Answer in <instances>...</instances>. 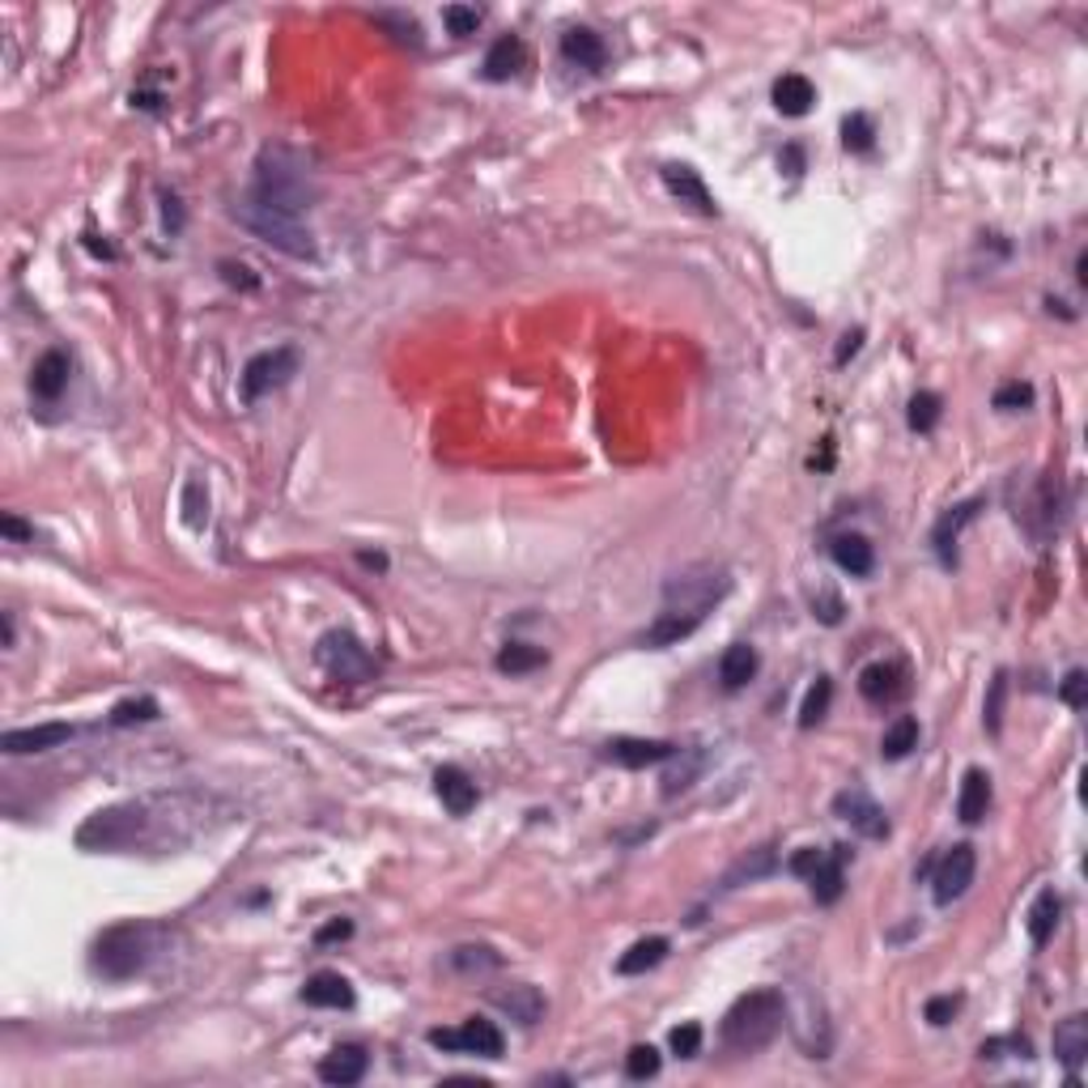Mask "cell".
Masks as SVG:
<instances>
[{
	"instance_id": "1f68e13d",
	"label": "cell",
	"mask_w": 1088,
	"mask_h": 1088,
	"mask_svg": "<svg viewBox=\"0 0 1088 1088\" xmlns=\"http://www.w3.org/2000/svg\"><path fill=\"white\" fill-rule=\"evenodd\" d=\"M1059 914H1063V898L1055 889H1042L1034 898V906H1029V919H1025L1034 949H1046V944H1050V935H1055V927H1059Z\"/></svg>"
},
{
	"instance_id": "f5cc1de1",
	"label": "cell",
	"mask_w": 1088,
	"mask_h": 1088,
	"mask_svg": "<svg viewBox=\"0 0 1088 1088\" xmlns=\"http://www.w3.org/2000/svg\"><path fill=\"white\" fill-rule=\"evenodd\" d=\"M813 608L825 626H838V621H843V599L834 596V592H820V596L813 599Z\"/></svg>"
},
{
	"instance_id": "8992f818",
	"label": "cell",
	"mask_w": 1088,
	"mask_h": 1088,
	"mask_svg": "<svg viewBox=\"0 0 1088 1088\" xmlns=\"http://www.w3.org/2000/svg\"><path fill=\"white\" fill-rule=\"evenodd\" d=\"M315 659L327 677L341 680V684H362V680L375 677V655L366 651L349 629H327L315 642Z\"/></svg>"
},
{
	"instance_id": "816d5d0a",
	"label": "cell",
	"mask_w": 1088,
	"mask_h": 1088,
	"mask_svg": "<svg viewBox=\"0 0 1088 1088\" xmlns=\"http://www.w3.org/2000/svg\"><path fill=\"white\" fill-rule=\"evenodd\" d=\"M820 859H825V850H816V846H804V850H795V855H791L787 868H791V876H804V880H808V876L820 868Z\"/></svg>"
},
{
	"instance_id": "9c48e42d",
	"label": "cell",
	"mask_w": 1088,
	"mask_h": 1088,
	"mask_svg": "<svg viewBox=\"0 0 1088 1088\" xmlns=\"http://www.w3.org/2000/svg\"><path fill=\"white\" fill-rule=\"evenodd\" d=\"M430 1046L438 1050H460V1055H481V1059H502L506 1050V1037L493 1021H463L460 1029H430Z\"/></svg>"
},
{
	"instance_id": "60d3db41",
	"label": "cell",
	"mask_w": 1088,
	"mask_h": 1088,
	"mask_svg": "<svg viewBox=\"0 0 1088 1088\" xmlns=\"http://www.w3.org/2000/svg\"><path fill=\"white\" fill-rule=\"evenodd\" d=\"M829 702H834V680L816 677V684L804 693V707H799V728H816L829 714Z\"/></svg>"
},
{
	"instance_id": "f1b7e54d",
	"label": "cell",
	"mask_w": 1088,
	"mask_h": 1088,
	"mask_svg": "<svg viewBox=\"0 0 1088 1088\" xmlns=\"http://www.w3.org/2000/svg\"><path fill=\"white\" fill-rule=\"evenodd\" d=\"M523 64H527L523 39L506 34V39H498L490 48V55H485V82H511L515 73H523Z\"/></svg>"
},
{
	"instance_id": "2e32d148",
	"label": "cell",
	"mask_w": 1088,
	"mask_h": 1088,
	"mask_svg": "<svg viewBox=\"0 0 1088 1088\" xmlns=\"http://www.w3.org/2000/svg\"><path fill=\"white\" fill-rule=\"evenodd\" d=\"M663 188L672 191L680 205H689L693 213H702V218H719V205H714V196H710V188L702 184V175H698L693 166L668 163L663 166Z\"/></svg>"
},
{
	"instance_id": "7402d4cb",
	"label": "cell",
	"mask_w": 1088,
	"mask_h": 1088,
	"mask_svg": "<svg viewBox=\"0 0 1088 1088\" xmlns=\"http://www.w3.org/2000/svg\"><path fill=\"white\" fill-rule=\"evenodd\" d=\"M354 986L345 974H336V970H320V974H311L306 986H302V1004L311 1007H354Z\"/></svg>"
},
{
	"instance_id": "11a10c76",
	"label": "cell",
	"mask_w": 1088,
	"mask_h": 1088,
	"mask_svg": "<svg viewBox=\"0 0 1088 1088\" xmlns=\"http://www.w3.org/2000/svg\"><path fill=\"white\" fill-rule=\"evenodd\" d=\"M859 345H864V327H850V332L843 336V345H838V354H834V362H838V366H846L850 357L859 354Z\"/></svg>"
},
{
	"instance_id": "91938a15",
	"label": "cell",
	"mask_w": 1088,
	"mask_h": 1088,
	"mask_svg": "<svg viewBox=\"0 0 1088 1088\" xmlns=\"http://www.w3.org/2000/svg\"><path fill=\"white\" fill-rule=\"evenodd\" d=\"M0 647H13V613H0Z\"/></svg>"
},
{
	"instance_id": "ac0fdd59",
	"label": "cell",
	"mask_w": 1088,
	"mask_h": 1088,
	"mask_svg": "<svg viewBox=\"0 0 1088 1088\" xmlns=\"http://www.w3.org/2000/svg\"><path fill=\"white\" fill-rule=\"evenodd\" d=\"M73 740L69 723H39V728H13V732L0 735V749L13 753V757H27V753H48Z\"/></svg>"
},
{
	"instance_id": "9a60e30c",
	"label": "cell",
	"mask_w": 1088,
	"mask_h": 1088,
	"mask_svg": "<svg viewBox=\"0 0 1088 1088\" xmlns=\"http://www.w3.org/2000/svg\"><path fill=\"white\" fill-rule=\"evenodd\" d=\"M702 621H707L702 608H663L651 626H647V634H642V647H651V651L677 647V642H684L689 634H698Z\"/></svg>"
},
{
	"instance_id": "6f0895ef",
	"label": "cell",
	"mask_w": 1088,
	"mask_h": 1088,
	"mask_svg": "<svg viewBox=\"0 0 1088 1088\" xmlns=\"http://www.w3.org/2000/svg\"><path fill=\"white\" fill-rule=\"evenodd\" d=\"M221 272H226V281H230V285H247V290L255 285V276H247L243 264H230V260H226V264H221Z\"/></svg>"
},
{
	"instance_id": "7c38bea8",
	"label": "cell",
	"mask_w": 1088,
	"mask_h": 1088,
	"mask_svg": "<svg viewBox=\"0 0 1088 1088\" xmlns=\"http://www.w3.org/2000/svg\"><path fill=\"white\" fill-rule=\"evenodd\" d=\"M680 753V744L672 740H647V735H617L604 744V762L626 765V770H647V765L672 762Z\"/></svg>"
},
{
	"instance_id": "7a4b0ae2",
	"label": "cell",
	"mask_w": 1088,
	"mask_h": 1088,
	"mask_svg": "<svg viewBox=\"0 0 1088 1088\" xmlns=\"http://www.w3.org/2000/svg\"><path fill=\"white\" fill-rule=\"evenodd\" d=\"M251 200L269 205L276 213H290V218H302L311 205H315V175L302 154L285 149V145H264L260 149V163H255V184L247 191Z\"/></svg>"
},
{
	"instance_id": "cb8c5ba5",
	"label": "cell",
	"mask_w": 1088,
	"mask_h": 1088,
	"mask_svg": "<svg viewBox=\"0 0 1088 1088\" xmlns=\"http://www.w3.org/2000/svg\"><path fill=\"white\" fill-rule=\"evenodd\" d=\"M829 557L838 562V571H846L850 578H868L871 566H876V548H871L868 536L859 532H843L829 541Z\"/></svg>"
},
{
	"instance_id": "83f0119b",
	"label": "cell",
	"mask_w": 1088,
	"mask_h": 1088,
	"mask_svg": "<svg viewBox=\"0 0 1088 1088\" xmlns=\"http://www.w3.org/2000/svg\"><path fill=\"white\" fill-rule=\"evenodd\" d=\"M757 668H762V659H757V647H749V642H732L723 659H719V680H723V689L735 693V689H744L749 680L757 677Z\"/></svg>"
},
{
	"instance_id": "74e56055",
	"label": "cell",
	"mask_w": 1088,
	"mask_h": 1088,
	"mask_svg": "<svg viewBox=\"0 0 1088 1088\" xmlns=\"http://www.w3.org/2000/svg\"><path fill=\"white\" fill-rule=\"evenodd\" d=\"M451 965L460 970V974H490L502 965V956L490 949V944H460V949L451 952Z\"/></svg>"
},
{
	"instance_id": "ee69618b",
	"label": "cell",
	"mask_w": 1088,
	"mask_h": 1088,
	"mask_svg": "<svg viewBox=\"0 0 1088 1088\" xmlns=\"http://www.w3.org/2000/svg\"><path fill=\"white\" fill-rule=\"evenodd\" d=\"M205 519H209V493L200 481H188L184 485V523L188 527H205Z\"/></svg>"
},
{
	"instance_id": "4dcf8cb0",
	"label": "cell",
	"mask_w": 1088,
	"mask_h": 1088,
	"mask_svg": "<svg viewBox=\"0 0 1088 1088\" xmlns=\"http://www.w3.org/2000/svg\"><path fill=\"white\" fill-rule=\"evenodd\" d=\"M813 103H816V90L804 73H783V77L774 82V107L783 111V115H791V119L808 115Z\"/></svg>"
},
{
	"instance_id": "d4e9b609",
	"label": "cell",
	"mask_w": 1088,
	"mask_h": 1088,
	"mask_svg": "<svg viewBox=\"0 0 1088 1088\" xmlns=\"http://www.w3.org/2000/svg\"><path fill=\"white\" fill-rule=\"evenodd\" d=\"M986 813H991V778H986V770L974 765V770H965L961 791H956V816L965 825H979Z\"/></svg>"
},
{
	"instance_id": "f546056e",
	"label": "cell",
	"mask_w": 1088,
	"mask_h": 1088,
	"mask_svg": "<svg viewBox=\"0 0 1088 1088\" xmlns=\"http://www.w3.org/2000/svg\"><path fill=\"white\" fill-rule=\"evenodd\" d=\"M490 1000L502 1012H511V1021H519V1025H536L544 1016V995L536 986H527V982H519L511 991H493Z\"/></svg>"
},
{
	"instance_id": "b9f144b4",
	"label": "cell",
	"mask_w": 1088,
	"mask_h": 1088,
	"mask_svg": "<svg viewBox=\"0 0 1088 1088\" xmlns=\"http://www.w3.org/2000/svg\"><path fill=\"white\" fill-rule=\"evenodd\" d=\"M991 405L1000 408V412H1025V408H1034V387L1021 379H1012L991 396Z\"/></svg>"
},
{
	"instance_id": "ab89813d",
	"label": "cell",
	"mask_w": 1088,
	"mask_h": 1088,
	"mask_svg": "<svg viewBox=\"0 0 1088 1088\" xmlns=\"http://www.w3.org/2000/svg\"><path fill=\"white\" fill-rule=\"evenodd\" d=\"M163 707L154 698H124L111 707V728H133V723H154Z\"/></svg>"
},
{
	"instance_id": "836d02e7",
	"label": "cell",
	"mask_w": 1088,
	"mask_h": 1088,
	"mask_svg": "<svg viewBox=\"0 0 1088 1088\" xmlns=\"http://www.w3.org/2000/svg\"><path fill=\"white\" fill-rule=\"evenodd\" d=\"M668 940L663 935H647V940H638V944H629L621 956H617V974H626V979H634V974H647V970H655L663 956H668Z\"/></svg>"
},
{
	"instance_id": "4fadbf2b",
	"label": "cell",
	"mask_w": 1088,
	"mask_h": 1088,
	"mask_svg": "<svg viewBox=\"0 0 1088 1088\" xmlns=\"http://www.w3.org/2000/svg\"><path fill=\"white\" fill-rule=\"evenodd\" d=\"M1059 515H1063V498H1059V485L1050 477H1042L1034 485V493H1029V502H1025V511H1016V519L1025 523V532L1034 541L1055 536L1059 532Z\"/></svg>"
},
{
	"instance_id": "d6986e66",
	"label": "cell",
	"mask_w": 1088,
	"mask_h": 1088,
	"mask_svg": "<svg viewBox=\"0 0 1088 1088\" xmlns=\"http://www.w3.org/2000/svg\"><path fill=\"white\" fill-rule=\"evenodd\" d=\"M69 375H73V357L64 354V349H48V354L34 362V370H30V391H34L43 405H52V400L64 396Z\"/></svg>"
},
{
	"instance_id": "4316f807",
	"label": "cell",
	"mask_w": 1088,
	"mask_h": 1088,
	"mask_svg": "<svg viewBox=\"0 0 1088 1088\" xmlns=\"http://www.w3.org/2000/svg\"><path fill=\"white\" fill-rule=\"evenodd\" d=\"M1055 1059L1063 1067H1080L1088 1059V1016L1085 1012H1076V1016H1067L1055 1025Z\"/></svg>"
},
{
	"instance_id": "3957f363",
	"label": "cell",
	"mask_w": 1088,
	"mask_h": 1088,
	"mask_svg": "<svg viewBox=\"0 0 1088 1088\" xmlns=\"http://www.w3.org/2000/svg\"><path fill=\"white\" fill-rule=\"evenodd\" d=\"M166 949V927L145 923V919H133V923H115L98 935L94 944V970L103 979H136L145 974Z\"/></svg>"
},
{
	"instance_id": "ba28073f",
	"label": "cell",
	"mask_w": 1088,
	"mask_h": 1088,
	"mask_svg": "<svg viewBox=\"0 0 1088 1088\" xmlns=\"http://www.w3.org/2000/svg\"><path fill=\"white\" fill-rule=\"evenodd\" d=\"M294 375H299V354H294L290 345L269 349V354H255L243 370V400L247 405H255V400H264L269 391L285 387Z\"/></svg>"
},
{
	"instance_id": "277c9868",
	"label": "cell",
	"mask_w": 1088,
	"mask_h": 1088,
	"mask_svg": "<svg viewBox=\"0 0 1088 1088\" xmlns=\"http://www.w3.org/2000/svg\"><path fill=\"white\" fill-rule=\"evenodd\" d=\"M787 1021V1000L778 986H757L749 995H740L728 1016H723V1046L735 1055H757L774 1037L783 1034Z\"/></svg>"
},
{
	"instance_id": "7dc6e473",
	"label": "cell",
	"mask_w": 1088,
	"mask_h": 1088,
	"mask_svg": "<svg viewBox=\"0 0 1088 1088\" xmlns=\"http://www.w3.org/2000/svg\"><path fill=\"white\" fill-rule=\"evenodd\" d=\"M979 1055L982 1059H1004V1055H1021V1059H1029V1055H1034V1046H1029L1025 1037H991V1042H982Z\"/></svg>"
},
{
	"instance_id": "f35d334b",
	"label": "cell",
	"mask_w": 1088,
	"mask_h": 1088,
	"mask_svg": "<svg viewBox=\"0 0 1088 1088\" xmlns=\"http://www.w3.org/2000/svg\"><path fill=\"white\" fill-rule=\"evenodd\" d=\"M1004 702H1007V672H995L986 684V702H982V728L991 735L1004 732Z\"/></svg>"
},
{
	"instance_id": "30bf717a",
	"label": "cell",
	"mask_w": 1088,
	"mask_h": 1088,
	"mask_svg": "<svg viewBox=\"0 0 1088 1088\" xmlns=\"http://www.w3.org/2000/svg\"><path fill=\"white\" fill-rule=\"evenodd\" d=\"M974 871H979V855L970 843H956L935 864V876H931V893H935V906H952L956 898H965V889L974 885Z\"/></svg>"
},
{
	"instance_id": "680465c9",
	"label": "cell",
	"mask_w": 1088,
	"mask_h": 1088,
	"mask_svg": "<svg viewBox=\"0 0 1088 1088\" xmlns=\"http://www.w3.org/2000/svg\"><path fill=\"white\" fill-rule=\"evenodd\" d=\"M163 205H166V226H170V230H179V226H184V209H179V196H166Z\"/></svg>"
},
{
	"instance_id": "ffe728a7",
	"label": "cell",
	"mask_w": 1088,
	"mask_h": 1088,
	"mask_svg": "<svg viewBox=\"0 0 1088 1088\" xmlns=\"http://www.w3.org/2000/svg\"><path fill=\"white\" fill-rule=\"evenodd\" d=\"M846 859H850V846H834V850H825L820 868L808 876L816 906H834V901L843 898V889H846Z\"/></svg>"
},
{
	"instance_id": "681fc988",
	"label": "cell",
	"mask_w": 1088,
	"mask_h": 1088,
	"mask_svg": "<svg viewBox=\"0 0 1088 1088\" xmlns=\"http://www.w3.org/2000/svg\"><path fill=\"white\" fill-rule=\"evenodd\" d=\"M1059 698L1067 702L1071 710H1085V702H1088V677L1080 672V668H1071L1067 677H1063V684H1059Z\"/></svg>"
},
{
	"instance_id": "db71d44e",
	"label": "cell",
	"mask_w": 1088,
	"mask_h": 1088,
	"mask_svg": "<svg viewBox=\"0 0 1088 1088\" xmlns=\"http://www.w3.org/2000/svg\"><path fill=\"white\" fill-rule=\"evenodd\" d=\"M354 935V923L349 919H332L327 927L315 931V944H336V940H349Z\"/></svg>"
},
{
	"instance_id": "52a82bcc",
	"label": "cell",
	"mask_w": 1088,
	"mask_h": 1088,
	"mask_svg": "<svg viewBox=\"0 0 1088 1088\" xmlns=\"http://www.w3.org/2000/svg\"><path fill=\"white\" fill-rule=\"evenodd\" d=\"M728 592H732V578H728V571H714V566H693V571L668 578V587H663V604H668V608H702V613H710V608L728 596Z\"/></svg>"
},
{
	"instance_id": "7bdbcfd3",
	"label": "cell",
	"mask_w": 1088,
	"mask_h": 1088,
	"mask_svg": "<svg viewBox=\"0 0 1088 1088\" xmlns=\"http://www.w3.org/2000/svg\"><path fill=\"white\" fill-rule=\"evenodd\" d=\"M668 1046H672L677 1059H698V1050H702V1025H693V1021L677 1025V1029L668 1034Z\"/></svg>"
},
{
	"instance_id": "44dd1931",
	"label": "cell",
	"mask_w": 1088,
	"mask_h": 1088,
	"mask_svg": "<svg viewBox=\"0 0 1088 1088\" xmlns=\"http://www.w3.org/2000/svg\"><path fill=\"white\" fill-rule=\"evenodd\" d=\"M435 791L451 816H468L477 808V783L463 774L460 765H442L435 774Z\"/></svg>"
},
{
	"instance_id": "bcb514c9",
	"label": "cell",
	"mask_w": 1088,
	"mask_h": 1088,
	"mask_svg": "<svg viewBox=\"0 0 1088 1088\" xmlns=\"http://www.w3.org/2000/svg\"><path fill=\"white\" fill-rule=\"evenodd\" d=\"M442 22H447V30L451 34H477V27H481V9H468V4H447L442 9Z\"/></svg>"
},
{
	"instance_id": "c3c4849f",
	"label": "cell",
	"mask_w": 1088,
	"mask_h": 1088,
	"mask_svg": "<svg viewBox=\"0 0 1088 1088\" xmlns=\"http://www.w3.org/2000/svg\"><path fill=\"white\" fill-rule=\"evenodd\" d=\"M871 119L868 115H850L843 124V140H846V149H855V154H864V149H871Z\"/></svg>"
},
{
	"instance_id": "9f6ffc18",
	"label": "cell",
	"mask_w": 1088,
	"mask_h": 1088,
	"mask_svg": "<svg viewBox=\"0 0 1088 1088\" xmlns=\"http://www.w3.org/2000/svg\"><path fill=\"white\" fill-rule=\"evenodd\" d=\"M0 532H4L9 541H34V527H27L18 515H0Z\"/></svg>"
},
{
	"instance_id": "94428289",
	"label": "cell",
	"mask_w": 1088,
	"mask_h": 1088,
	"mask_svg": "<svg viewBox=\"0 0 1088 1088\" xmlns=\"http://www.w3.org/2000/svg\"><path fill=\"white\" fill-rule=\"evenodd\" d=\"M357 562H362V566H370V571H383V566H387L379 553H357Z\"/></svg>"
},
{
	"instance_id": "f907efd6",
	"label": "cell",
	"mask_w": 1088,
	"mask_h": 1088,
	"mask_svg": "<svg viewBox=\"0 0 1088 1088\" xmlns=\"http://www.w3.org/2000/svg\"><path fill=\"white\" fill-rule=\"evenodd\" d=\"M961 1012V995H935V1000H927V1025H949L952 1016Z\"/></svg>"
},
{
	"instance_id": "e0dca14e",
	"label": "cell",
	"mask_w": 1088,
	"mask_h": 1088,
	"mask_svg": "<svg viewBox=\"0 0 1088 1088\" xmlns=\"http://www.w3.org/2000/svg\"><path fill=\"white\" fill-rule=\"evenodd\" d=\"M366 1071H370V1055L362 1050V1046H332L324 1059H320V1080L324 1085H336V1088H349V1085H362L366 1080Z\"/></svg>"
},
{
	"instance_id": "5bb4252c",
	"label": "cell",
	"mask_w": 1088,
	"mask_h": 1088,
	"mask_svg": "<svg viewBox=\"0 0 1088 1088\" xmlns=\"http://www.w3.org/2000/svg\"><path fill=\"white\" fill-rule=\"evenodd\" d=\"M979 511H982V498H965V502H956V506H949L944 515L935 519V527H931V548H935V557H940L944 571L956 566V541H961V532L979 519Z\"/></svg>"
},
{
	"instance_id": "6da1fadb",
	"label": "cell",
	"mask_w": 1088,
	"mask_h": 1088,
	"mask_svg": "<svg viewBox=\"0 0 1088 1088\" xmlns=\"http://www.w3.org/2000/svg\"><path fill=\"white\" fill-rule=\"evenodd\" d=\"M226 804L200 791H154V795H136L124 804L98 808L85 816L77 829V846L94 850V855H170L184 850L188 843L205 838L213 825L226 820Z\"/></svg>"
},
{
	"instance_id": "603a6c76",
	"label": "cell",
	"mask_w": 1088,
	"mask_h": 1088,
	"mask_svg": "<svg viewBox=\"0 0 1088 1088\" xmlns=\"http://www.w3.org/2000/svg\"><path fill=\"white\" fill-rule=\"evenodd\" d=\"M901 689H906V672H901L898 663H868L859 672V693H864V702H871V707L898 702Z\"/></svg>"
},
{
	"instance_id": "f6af8a7d",
	"label": "cell",
	"mask_w": 1088,
	"mask_h": 1088,
	"mask_svg": "<svg viewBox=\"0 0 1088 1088\" xmlns=\"http://www.w3.org/2000/svg\"><path fill=\"white\" fill-rule=\"evenodd\" d=\"M626 1076L629 1080H651V1076H659V1050L655 1046H634L626 1055Z\"/></svg>"
},
{
	"instance_id": "8d00e7d4",
	"label": "cell",
	"mask_w": 1088,
	"mask_h": 1088,
	"mask_svg": "<svg viewBox=\"0 0 1088 1088\" xmlns=\"http://www.w3.org/2000/svg\"><path fill=\"white\" fill-rule=\"evenodd\" d=\"M940 412H944V400L935 396V391H919L910 408H906V421H910V430L914 435H931L935 426H940Z\"/></svg>"
},
{
	"instance_id": "484cf974",
	"label": "cell",
	"mask_w": 1088,
	"mask_h": 1088,
	"mask_svg": "<svg viewBox=\"0 0 1088 1088\" xmlns=\"http://www.w3.org/2000/svg\"><path fill=\"white\" fill-rule=\"evenodd\" d=\"M562 55H566L571 64H578V69H587V73H599L604 60H608V48H604V39H599L596 30L574 27L562 34Z\"/></svg>"
},
{
	"instance_id": "5b68a950",
	"label": "cell",
	"mask_w": 1088,
	"mask_h": 1088,
	"mask_svg": "<svg viewBox=\"0 0 1088 1088\" xmlns=\"http://www.w3.org/2000/svg\"><path fill=\"white\" fill-rule=\"evenodd\" d=\"M234 218H239V226H247L260 243L276 247V251H285V255H294V260H311V255H315L311 230H306L299 218H290V213H276L269 205L243 196V200L234 205Z\"/></svg>"
},
{
	"instance_id": "e575fe53",
	"label": "cell",
	"mask_w": 1088,
	"mask_h": 1088,
	"mask_svg": "<svg viewBox=\"0 0 1088 1088\" xmlns=\"http://www.w3.org/2000/svg\"><path fill=\"white\" fill-rule=\"evenodd\" d=\"M919 749V719H910V714H901L893 719L889 728H885V740H880V753L889 757V762H901V757H910Z\"/></svg>"
},
{
	"instance_id": "8fae6325",
	"label": "cell",
	"mask_w": 1088,
	"mask_h": 1088,
	"mask_svg": "<svg viewBox=\"0 0 1088 1088\" xmlns=\"http://www.w3.org/2000/svg\"><path fill=\"white\" fill-rule=\"evenodd\" d=\"M834 816L846 820L859 838H871V843L889 838V816H885V808L871 799L868 791H859V787L838 791V795H834Z\"/></svg>"
},
{
	"instance_id": "d590c367",
	"label": "cell",
	"mask_w": 1088,
	"mask_h": 1088,
	"mask_svg": "<svg viewBox=\"0 0 1088 1088\" xmlns=\"http://www.w3.org/2000/svg\"><path fill=\"white\" fill-rule=\"evenodd\" d=\"M544 659L548 655L541 651V647H527V642H506L502 651H498V672L502 677H527V672H536V668H544Z\"/></svg>"
},
{
	"instance_id": "d6a6232c",
	"label": "cell",
	"mask_w": 1088,
	"mask_h": 1088,
	"mask_svg": "<svg viewBox=\"0 0 1088 1088\" xmlns=\"http://www.w3.org/2000/svg\"><path fill=\"white\" fill-rule=\"evenodd\" d=\"M778 868V855H774V846H757V850H749V855H740L728 876H723V889H740V885H753V880H762L770 871Z\"/></svg>"
}]
</instances>
